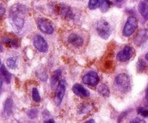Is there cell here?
Here are the masks:
<instances>
[{
	"mask_svg": "<svg viewBox=\"0 0 148 123\" xmlns=\"http://www.w3.org/2000/svg\"><path fill=\"white\" fill-rule=\"evenodd\" d=\"M0 74L2 76L3 79H4L6 82L7 84L10 83V81H11V74H10V72L7 70V69L5 68V66L4 65L0 67Z\"/></svg>",
	"mask_w": 148,
	"mask_h": 123,
	"instance_id": "17",
	"label": "cell"
},
{
	"mask_svg": "<svg viewBox=\"0 0 148 123\" xmlns=\"http://www.w3.org/2000/svg\"><path fill=\"white\" fill-rule=\"evenodd\" d=\"M115 86L119 91L121 92H129L130 89V76L126 73H120L115 79Z\"/></svg>",
	"mask_w": 148,
	"mask_h": 123,
	"instance_id": "2",
	"label": "cell"
},
{
	"mask_svg": "<svg viewBox=\"0 0 148 123\" xmlns=\"http://www.w3.org/2000/svg\"><path fill=\"white\" fill-rule=\"evenodd\" d=\"M7 65L10 69H15L17 66V60L14 58H9L7 60Z\"/></svg>",
	"mask_w": 148,
	"mask_h": 123,
	"instance_id": "21",
	"label": "cell"
},
{
	"mask_svg": "<svg viewBox=\"0 0 148 123\" xmlns=\"http://www.w3.org/2000/svg\"><path fill=\"white\" fill-rule=\"evenodd\" d=\"M18 123H20V122H18Z\"/></svg>",
	"mask_w": 148,
	"mask_h": 123,
	"instance_id": "37",
	"label": "cell"
},
{
	"mask_svg": "<svg viewBox=\"0 0 148 123\" xmlns=\"http://www.w3.org/2000/svg\"><path fill=\"white\" fill-rule=\"evenodd\" d=\"M61 75H62V71L59 69V70H56L53 73L51 79V85L53 88L55 87L57 85V84H59V78H60Z\"/></svg>",
	"mask_w": 148,
	"mask_h": 123,
	"instance_id": "16",
	"label": "cell"
},
{
	"mask_svg": "<svg viewBox=\"0 0 148 123\" xmlns=\"http://www.w3.org/2000/svg\"><path fill=\"white\" fill-rule=\"evenodd\" d=\"M38 113V111L37 109H32L27 112V115H28V117L30 119H34V118H36V117H37Z\"/></svg>",
	"mask_w": 148,
	"mask_h": 123,
	"instance_id": "26",
	"label": "cell"
},
{
	"mask_svg": "<svg viewBox=\"0 0 148 123\" xmlns=\"http://www.w3.org/2000/svg\"><path fill=\"white\" fill-rule=\"evenodd\" d=\"M4 14H5V8L4 6L0 4V18H1L4 15Z\"/></svg>",
	"mask_w": 148,
	"mask_h": 123,
	"instance_id": "28",
	"label": "cell"
},
{
	"mask_svg": "<svg viewBox=\"0 0 148 123\" xmlns=\"http://www.w3.org/2000/svg\"><path fill=\"white\" fill-rule=\"evenodd\" d=\"M26 12H27V8L23 4H16L10 8V20L14 28L18 31H20L24 25Z\"/></svg>",
	"mask_w": 148,
	"mask_h": 123,
	"instance_id": "1",
	"label": "cell"
},
{
	"mask_svg": "<svg viewBox=\"0 0 148 123\" xmlns=\"http://www.w3.org/2000/svg\"><path fill=\"white\" fill-rule=\"evenodd\" d=\"M130 123H146L145 121L140 118H135L133 120H132Z\"/></svg>",
	"mask_w": 148,
	"mask_h": 123,
	"instance_id": "27",
	"label": "cell"
},
{
	"mask_svg": "<svg viewBox=\"0 0 148 123\" xmlns=\"http://www.w3.org/2000/svg\"><path fill=\"white\" fill-rule=\"evenodd\" d=\"M82 82L88 86H95L99 82V76L96 72L90 71L83 76Z\"/></svg>",
	"mask_w": 148,
	"mask_h": 123,
	"instance_id": "5",
	"label": "cell"
},
{
	"mask_svg": "<svg viewBox=\"0 0 148 123\" xmlns=\"http://www.w3.org/2000/svg\"><path fill=\"white\" fill-rule=\"evenodd\" d=\"M148 40V30L147 29H143L140 30L134 38V43L137 46H140L143 43Z\"/></svg>",
	"mask_w": 148,
	"mask_h": 123,
	"instance_id": "12",
	"label": "cell"
},
{
	"mask_svg": "<svg viewBox=\"0 0 148 123\" xmlns=\"http://www.w3.org/2000/svg\"><path fill=\"white\" fill-rule=\"evenodd\" d=\"M98 92L101 94L102 96H105V97H108L110 94V90L108 89V86L106 84H102L98 89Z\"/></svg>",
	"mask_w": 148,
	"mask_h": 123,
	"instance_id": "20",
	"label": "cell"
},
{
	"mask_svg": "<svg viewBox=\"0 0 148 123\" xmlns=\"http://www.w3.org/2000/svg\"><path fill=\"white\" fill-rule=\"evenodd\" d=\"M44 123H55L54 121L53 120H46L45 121Z\"/></svg>",
	"mask_w": 148,
	"mask_h": 123,
	"instance_id": "29",
	"label": "cell"
},
{
	"mask_svg": "<svg viewBox=\"0 0 148 123\" xmlns=\"http://www.w3.org/2000/svg\"><path fill=\"white\" fill-rule=\"evenodd\" d=\"M139 11L145 20H148V0H142L138 6Z\"/></svg>",
	"mask_w": 148,
	"mask_h": 123,
	"instance_id": "14",
	"label": "cell"
},
{
	"mask_svg": "<svg viewBox=\"0 0 148 123\" xmlns=\"http://www.w3.org/2000/svg\"><path fill=\"white\" fill-rule=\"evenodd\" d=\"M65 91H66V84L64 80L59 81L57 85V88L55 94V102L57 105H59L62 102L64 96Z\"/></svg>",
	"mask_w": 148,
	"mask_h": 123,
	"instance_id": "7",
	"label": "cell"
},
{
	"mask_svg": "<svg viewBox=\"0 0 148 123\" xmlns=\"http://www.w3.org/2000/svg\"><path fill=\"white\" fill-rule=\"evenodd\" d=\"M137 26H138V22H137V19L134 17H129L124 27V30H123V33H124V36L126 37L131 36L137 28Z\"/></svg>",
	"mask_w": 148,
	"mask_h": 123,
	"instance_id": "4",
	"label": "cell"
},
{
	"mask_svg": "<svg viewBox=\"0 0 148 123\" xmlns=\"http://www.w3.org/2000/svg\"><path fill=\"white\" fill-rule=\"evenodd\" d=\"M38 27L40 31L46 34H52L54 31L51 23L46 19H39L38 20Z\"/></svg>",
	"mask_w": 148,
	"mask_h": 123,
	"instance_id": "8",
	"label": "cell"
},
{
	"mask_svg": "<svg viewBox=\"0 0 148 123\" xmlns=\"http://www.w3.org/2000/svg\"><path fill=\"white\" fill-rule=\"evenodd\" d=\"M32 97L36 102H39L40 101V96L39 94V92L36 88H33L32 90Z\"/></svg>",
	"mask_w": 148,
	"mask_h": 123,
	"instance_id": "22",
	"label": "cell"
},
{
	"mask_svg": "<svg viewBox=\"0 0 148 123\" xmlns=\"http://www.w3.org/2000/svg\"><path fill=\"white\" fill-rule=\"evenodd\" d=\"M33 45H34L35 48L41 53H45V52L47 51L48 48H49L46 40L41 35H36L34 36Z\"/></svg>",
	"mask_w": 148,
	"mask_h": 123,
	"instance_id": "6",
	"label": "cell"
},
{
	"mask_svg": "<svg viewBox=\"0 0 148 123\" xmlns=\"http://www.w3.org/2000/svg\"><path fill=\"white\" fill-rule=\"evenodd\" d=\"M3 50V48H2V46H1V45L0 44V51H2Z\"/></svg>",
	"mask_w": 148,
	"mask_h": 123,
	"instance_id": "34",
	"label": "cell"
},
{
	"mask_svg": "<svg viewBox=\"0 0 148 123\" xmlns=\"http://www.w3.org/2000/svg\"><path fill=\"white\" fill-rule=\"evenodd\" d=\"M67 40L71 45H72V46L75 48L81 47V46H82V45H83L84 43L83 38H82L81 36L75 34V33L71 34L68 37Z\"/></svg>",
	"mask_w": 148,
	"mask_h": 123,
	"instance_id": "11",
	"label": "cell"
},
{
	"mask_svg": "<svg viewBox=\"0 0 148 123\" xmlns=\"http://www.w3.org/2000/svg\"><path fill=\"white\" fill-rule=\"evenodd\" d=\"M145 58L147 59V60H148V53H147V54H146V56H145Z\"/></svg>",
	"mask_w": 148,
	"mask_h": 123,
	"instance_id": "35",
	"label": "cell"
},
{
	"mask_svg": "<svg viewBox=\"0 0 148 123\" xmlns=\"http://www.w3.org/2000/svg\"><path fill=\"white\" fill-rule=\"evenodd\" d=\"M146 68V63L143 60V59H140L139 61L137 62V71L139 72H142L143 71L145 70Z\"/></svg>",
	"mask_w": 148,
	"mask_h": 123,
	"instance_id": "23",
	"label": "cell"
},
{
	"mask_svg": "<svg viewBox=\"0 0 148 123\" xmlns=\"http://www.w3.org/2000/svg\"><path fill=\"white\" fill-rule=\"evenodd\" d=\"M97 32L100 37L103 39H108L111 33L110 24L106 20H101L97 24Z\"/></svg>",
	"mask_w": 148,
	"mask_h": 123,
	"instance_id": "3",
	"label": "cell"
},
{
	"mask_svg": "<svg viewBox=\"0 0 148 123\" xmlns=\"http://www.w3.org/2000/svg\"><path fill=\"white\" fill-rule=\"evenodd\" d=\"M13 102L11 98H7L4 104V114L6 116H10L12 112Z\"/></svg>",
	"mask_w": 148,
	"mask_h": 123,
	"instance_id": "15",
	"label": "cell"
},
{
	"mask_svg": "<svg viewBox=\"0 0 148 123\" xmlns=\"http://www.w3.org/2000/svg\"><path fill=\"white\" fill-rule=\"evenodd\" d=\"M137 112L139 115L145 118H148V109L144 107H139L137 109Z\"/></svg>",
	"mask_w": 148,
	"mask_h": 123,
	"instance_id": "25",
	"label": "cell"
},
{
	"mask_svg": "<svg viewBox=\"0 0 148 123\" xmlns=\"http://www.w3.org/2000/svg\"><path fill=\"white\" fill-rule=\"evenodd\" d=\"M116 1L117 3H121L124 0H116Z\"/></svg>",
	"mask_w": 148,
	"mask_h": 123,
	"instance_id": "33",
	"label": "cell"
},
{
	"mask_svg": "<svg viewBox=\"0 0 148 123\" xmlns=\"http://www.w3.org/2000/svg\"><path fill=\"white\" fill-rule=\"evenodd\" d=\"M0 65H1V61H0Z\"/></svg>",
	"mask_w": 148,
	"mask_h": 123,
	"instance_id": "36",
	"label": "cell"
},
{
	"mask_svg": "<svg viewBox=\"0 0 148 123\" xmlns=\"http://www.w3.org/2000/svg\"><path fill=\"white\" fill-rule=\"evenodd\" d=\"M133 55V49L130 46H127L122 50L119 51L116 56V59L121 62L128 61Z\"/></svg>",
	"mask_w": 148,
	"mask_h": 123,
	"instance_id": "9",
	"label": "cell"
},
{
	"mask_svg": "<svg viewBox=\"0 0 148 123\" xmlns=\"http://www.w3.org/2000/svg\"><path fill=\"white\" fill-rule=\"evenodd\" d=\"M145 98L147 100H148V86L147 87V89H146V94H145Z\"/></svg>",
	"mask_w": 148,
	"mask_h": 123,
	"instance_id": "30",
	"label": "cell"
},
{
	"mask_svg": "<svg viewBox=\"0 0 148 123\" xmlns=\"http://www.w3.org/2000/svg\"><path fill=\"white\" fill-rule=\"evenodd\" d=\"M100 4V0H90L88 7L90 10H95Z\"/></svg>",
	"mask_w": 148,
	"mask_h": 123,
	"instance_id": "24",
	"label": "cell"
},
{
	"mask_svg": "<svg viewBox=\"0 0 148 123\" xmlns=\"http://www.w3.org/2000/svg\"><path fill=\"white\" fill-rule=\"evenodd\" d=\"M2 40L4 43H6V44H7V46H10V47L17 48L19 46L18 42L13 38H10V37H4L2 38Z\"/></svg>",
	"mask_w": 148,
	"mask_h": 123,
	"instance_id": "18",
	"label": "cell"
},
{
	"mask_svg": "<svg viewBox=\"0 0 148 123\" xmlns=\"http://www.w3.org/2000/svg\"><path fill=\"white\" fill-rule=\"evenodd\" d=\"M58 12L63 18L72 19L74 17V14L69 7L64 4H60L58 5Z\"/></svg>",
	"mask_w": 148,
	"mask_h": 123,
	"instance_id": "10",
	"label": "cell"
},
{
	"mask_svg": "<svg viewBox=\"0 0 148 123\" xmlns=\"http://www.w3.org/2000/svg\"><path fill=\"white\" fill-rule=\"evenodd\" d=\"M85 123H95V121L93 120H90L87 121V122H85Z\"/></svg>",
	"mask_w": 148,
	"mask_h": 123,
	"instance_id": "31",
	"label": "cell"
},
{
	"mask_svg": "<svg viewBox=\"0 0 148 123\" xmlns=\"http://www.w3.org/2000/svg\"><path fill=\"white\" fill-rule=\"evenodd\" d=\"M2 80H1V76H0V89L1 88V86H2Z\"/></svg>",
	"mask_w": 148,
	"mask_h": 123,
	"instance_id": "32",
	"label": "cell"
},
{
	"mask_svg": "<svg viewBox=\"0 0 148 123\" xmlns=\"http://www.w3.org/2000/svg\"><path fill=\"white\" fill-rule=\"evenodd\" d=\"M72 91L75 94L80 97H88L90 96V92H88V89H86L84 86L79 84L74 85L72 87Z\"/></svg>",
	"mask_w": 148,
	"mask_h": 123,
	"instance_id": "13",
	"label": "cell"
},
{
	"mask_svg": "<svg viewBox=\"0 0 148 123\" xmlns=\"http://www.w3.org/2000/svg\"><path fill=\"white\" fill-rule=\"evenodd\" d=\"M111 6V1L109 0H101L100 1L99 7L102 12H106Z\"/></svg>",
	"mask_w": 148,
	"mask_h": 123,
	"instance_id": "19",
	"label": "cell"
}]
</instances>
